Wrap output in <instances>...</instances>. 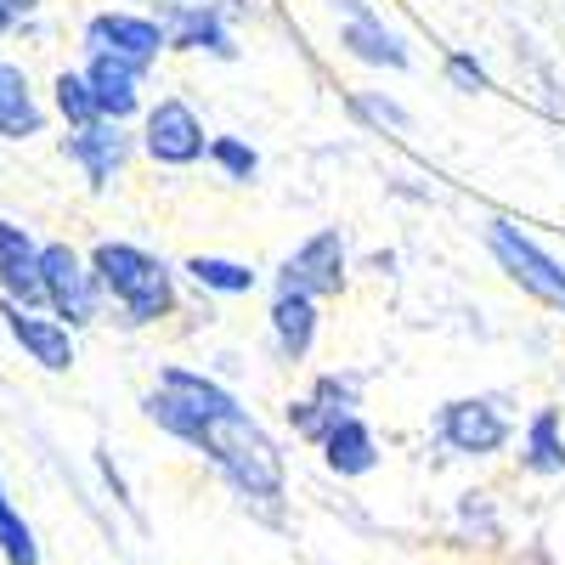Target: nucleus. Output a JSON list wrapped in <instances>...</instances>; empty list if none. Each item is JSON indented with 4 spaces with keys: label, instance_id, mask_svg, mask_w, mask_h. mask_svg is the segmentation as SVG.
Masks as SVG:
<instances>
[{
    "label": "nucleus",
    "instance_id": "obj_16",
    "mask_svg": "<svg viewBox=\"0 0 565 565\" xmlns=\"http://www.w3.org/2000/svg\"><path fill=\"white\" fill-rule=\"evenodd\" d=\"M271 340H277V356L282 362H300L317 340V311H311V295L300 289H277V306H271Z\"/></svg>",
    "mask_w": 565,
    "mask_h": 565
},
{
    "label": "nucleus",
    "instance_id": "obj_17",
    "mask_svg": "<svg viewBox=\"0 0 565 565\" xmlns=\"http://www.w3.org/2000/svg\"><path fill=\"white\" fill-rule=\"evenodd\" d=\"M322 458H328L334 476H367V469L380 463V441H373V430H367L356 413H345L334 430L322 436Z\"/></svg>",
    "mask_w": 565,
    "mask_h": 565
},
{
    "label": "nucleus",
    "instance_id": "obj_22",
    "mask_svg": "<svg viewBox=\"0 0 565 565\" xmlns=\"http://www.w3.org/2000/svg\"><path fill=\"white\" fill-rule=\"evenodd\" d=\"M57 114L68 119V130L74 125H97L103 119V108H97V90H90V79L85 74H57Z\"/></svg>",
    "mask_w": 565,
    "mask_h": 565
},
{
    "label": "nucleus",
    "instance_id": "obj_15",
    "mask_svg": "<svg viewBox=\"0 0 565 565\" xmlns=\"http://www.w3.org/2000/svg\"><path fill=\"white\" fill-rule=\"evenodd\" d=\"M141 74H148V68L130 63V57L90 52L85 79H90V90H97V108H103V119H130V114H136V79H141Z\"/></svg>",
    "mask_w": 565,
    "mask_h": 565
},
{
    "label": "nucleus",
    "instance_id": "obj_2",
    "mask_svg": "<svg viewBox=\"0 0 565 565\" xmlns=\"http://www.w3.org/2000/svg\"><path fill=\"white\" fill-rule=\"evenodd\" d=\"M90 271H97L103 295H114L130 322H159L175 311V282H170V266L153 260L148 249L136 244H97V255H90Z\"/></svg>",
    "mask_w": 565,
    "mask_h": 565
},
{
    "label": "nucleus",
    "instance_id": "obj_6",
    "mask_svg": "<svg viewBox=\"0 0 565 565\" xmlns=\"http://www.w3.org/2000/svg\"><path fill=\"white\" fill-rule=\"evenodd\" d=\"M340 282H345V238H340V226L311 232V238L277 271V289H300L311 300L317 295H340Z\"/></svg>",
    "mask_w": 565,
    "mask_h": 565
},
{
    "label": "nucleus",
    "instance_id": "obj_5",
    "mask_svg": "<svg viewBox=\"0 0 565 565\" xmlns=\"http://www.w3.org/2000/svg\"><path fill=\"white\" fill-rule=\"evenodd\" d=\"M436 436L458 458H487V452H498L509 441V418L492 402H481V396H458V402H447L436 413Z\"/></svg>",
    "mask_w": 565,
    "mask_h": 565
},
{
    "label": "nucleus",
    "instance_id": "obj_3",
    "mask_svg": "<svg viewBox=\"0 0 565 565\" xmlns=\"http://www.w3.org/2000/svg\"><path fill=\"white\" fill-rule=\"evenodd\" d=\"M40 282H45V306H52L68 328L97 322L103 282L90 271V260H79L68 244H40Z\"/></svg>",
    "mask_w": 565,
    "mask_h": 565
},
{
    "label": "nucleus",
    "instance_id": "obj_26",
    "mask_svg": "<svg viewBox=\"0 0 565 565\" xmlns=\"http://www.w3.org/2000/svg\"><path fill=\"white\" fill-rule=\"evenodd\" d=\"M34 7H40V0H0V34H12V29H18Z\"/></svg>",
    "mask_w": 565,
    "mask_h": 565
},
{
    "label": "nucleus",
    "instance_id": "obj_20",
    "mask_svg": "<svg viewBox=\"0 0 565 565\" xmlns=\"http://www.w3.org/2000/svg\"><path fill=\"white\" fill-rule=\"evenodd\" d=\"M0 559L7 565H40V543L34 526L18 514V503L7 498V481H0Z\"/></svg>",
    "mask_w": 565,
    "mask_h": 565
},
{
    "label": "nucleus",
    "instance_id": "obj_21",
    "mask_svg": "<svg viewBox=\"0 0 565 565\" xmlns=\"http://www.w3.org/2000/svg\"><path fill=\"white\" fill-rule=\"evenodd\" d=\"M186 271H193L204 289H215V295H249L255 289V271L238 266V260H221V255H193Z\"/></svg>",
    "mask_w": 565,
    "mask_h": 565
},
{
    "label": "nucleus",
    "instance_id": "obj_18",
    "mask_svg": "<svg viewBox=\"0 0 565 565\" xmlns=\"http://www.w3.org/2000/svg\"><path fill=\"white\" fill-rule=\"evenodd\" d=\"M45 114L34 108L29 97V74L0 63V141H23V136H40Z\"/></svg>",
    "mask_w": 565,
    "mask_h": 565
},
{
    "label": "nucleus",
    "instance_id": "obj_12",
    "mask_svg": "<svg viewBox=\"0 0 565 565\" xmlns=\"http://www.w3.org/2000/svg\"><path fill=\"white\" fill-rule=\"evenodd\" d=\"M340 12H345V34H340V45H351V52L362 57V63H373V68H407V45L373 18L362 0H340Z\"/></svg>",
    "mask_w": 565,
    "mask_h": 565
},
{
    "label": "nucleus",
    "instance_id": "obj_19",
    "mask_svg": "<svg viewBox=\"0 0 565 565\" xmlns=\"http://www.w3.org/2000/svg\"><path fill=\"white\" fill-rule=\"evenodd\" d=\"M521 463L532 469V476H565V430H559V413H554V407H543V413L526 424Z\"/></svg>",
    "mask_w": 565,
    "mask_h": 565
},
{
    "label": "nucleus",
    "instance_id": "obj_24",
    "mask_svg": "<svg viewBox=\"0 0 565 565\" xmlns=\"http://www.w3.org/2000/svg\"><path fill=\"white\" fill-rule=\"evenodd\" d=\"M356 114L373 119V125H396V130H407V114H402L396 103H380V97H356Z\"/></svg>",
    "mask_w": 565,
    "mask_h": 565
},
{
    "label": "nucleus",
    "instance_id": "obj_10",
    "mask_svg": "<svg viewBox=\"0 0 565 565\" xmlns=\"http://www.w3.org/2000/svg\"><path fill=\"white\" fill-rule=\"evenodd\" d=\"M63 153L90 175V186H108L119 170H125V159H130V136L119 130V119H97V125H74L68 136H63Z\"/></svg>",
    "mask_w": 565,
    "mask_h": 565
},
{
    "label": "nucleus",
    "instance_id": "obj_4",
    "mask_svg": "<svg viewBox=\"0 0 565 565\" xmlns=\"http://www.w3.org/2000/svg\"><path fill=\"white\" fill-rule=\"evenodd\" d=\"M487 244H492V255H498V266L521 282V289H532L543 306H559L565 311V271L526 238L521 226H509V221H492L487 226Z\"/></svg>",
    "mask_w": 565,
    "mask_h": 565
},
{
    "label": "nucleus",
    "instance_id": "obj_14",
    "mask_svg": "<svg viewBox=\"0 0 565 565\" xmlns=\"http://www.w3.org/2000/svg\"><path fill=\"white\" fill-rule=\"evenodd\" d=\"M351 407H356V380H340V373H328V380H317V391H311L306 402L289 407V418H295V430H300L306 441L322 447V436L334 430V424H340Z\"/></svg>",
    "mask_w": 565,
    "mask_h": 565
},
{
    "label": "nucleus",
    "instance_id": "obj_13",
    "mask_svg": "<svg viewBox=\"0 0 565 565\" xmlns=\"http://www.w3.org/2000/svg\"><path fill=\"white\" fill-rule=\"evenodd\" d=\"M164 34L175 52H210V57H238V45L226 34V12L221 7H181L164 12Z\"/></svg>",
    "mask_w": 565,
    "mask_h": 565
},
{
    "label": "nucleus",
    "instance_id": "obj_27",
    "mask_svg": "<svg viewBox=\"0 0 565 565\" xmlns=\"http://www.w3.org/2000/svg\"><path fill=\"white\" fill-rule=\"evenodd\" d=\"M159 7H164V12H181V7H221V12L232 18V12H244L249 0H159Z\"/></svg>",
    "mask_w": 565,
    "mask_h": 565
},
{
    "label": "nucleus",
    "instance_id": "obj_7",
    "mask_svg": "<svg viewBox=\"0 0 565 565\" xmlns=\"http://www.w3.org/2000/svg\"><path fill=\"white\" fill-rule=\"evenodd\" d=\"M0 317H7V334L23 345L29 362H40L45 373L74 367V334L63 317H34V306H18V300H0Z\"/></svg>",
    "mask_w": 565,
    "mask_h": 565
},
{
    "label": "nucleus",
    "instance_id": "obj_8",
    "mask_svg": "<svg viewBox=\"0 0 565 565\" xmlns=\"http://www.w3.org/2000/svg\"><path fill=\"white\" fill-rule=\"evenodd\" d=\"M85 45H90V52H114V57H130V63H141V68H153L159 52L170 45V34H164V23H153V18L103 12V18L85 23Z\"/></svg>",
    "mask_w": 565,
    "mask_h": 565
},
{
    "label": "nucleus",
    "instance_id": "obj_23",
    "mask_svg": "<svg viewBox=\"0 0 565 565\" xmlns=\"http://www.w3.org/2000/svg\"><path fill=\"white\" fill-rule=\"evenodd\" d=\"M210 159L232 175V181H249L255 170H260V159H255V148H244V141L238 136H215L210 141Z\"/></svg>",
    "mask_w": 565,
    "mask_h": 565
},
{
    "label": "nucleus",
    "instance_id": "obj_11",
    "mask_svg": "<svg viewBox=\"0 0 565 565\" xmlns=\"http://www.w3.org/2000/svg\"><path fill=\"white\" fill-rule=\"evenodd\" d=\"M0 295L18 306H40L45 282H40V244L29 238L23 226H12L0 215Z\"/></svg>",
    "mask_w": 565,
    "mask_h": 565
},
{
    "label": "nucleus",
    "instance_id": "obj_9",
    "mask_svg": "<svg viewBox=\"0 0 565 565\" xmlns=\"http://www.w3.org/2000/svg\"><path fill=\"white\" fill-rule=\"evenodd\" d=\"M148 153L159 159V164H199L204 153H210V141H204V125H199V114L186 108V103H175V97H164L153 114H148Z\"/></svg>",
    "mask_w": 565,
    "mask_h": 565
},
{
    "label": "nucleus",
    "instance_id": "obj_25",
    "mask_svg": "<svg viewBox=\"0 0 565 565\" xmlns=\"http://www.w3.org/2000/svg\"><path fill=\"white\" fill-rule=\"evenodd\" d=\"M447 74L463 85V90H487L492 79H487V68L476 63V57H447Z\"/></svg>",
    "mask_w": 565,
    "mask_h": 565
},
{
    "label": "nucleus",
    "instance_id": "obj_1",
    "mask_svg": "<svg viewBox=\"0 0 565 565\" xmlns=\"http://www.w3.org/2000/svg\"><path fill=\"white\" fill-rule=\"evenodd\" d=\"M141 413H148L159 430H170L175 441L199 447L244 498H255V503L282 498V452H277V441L244 413V402L232 391H221L215 380L186 373V367H164L159 391L141 402Z\"/></svg>",
    "mask_w": 565,
    "mask_h": 565
}]
</instances>
